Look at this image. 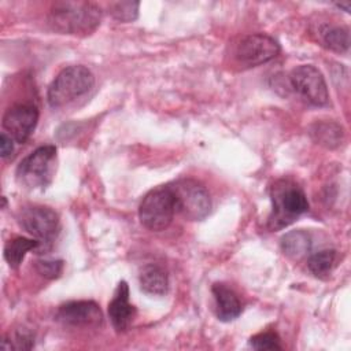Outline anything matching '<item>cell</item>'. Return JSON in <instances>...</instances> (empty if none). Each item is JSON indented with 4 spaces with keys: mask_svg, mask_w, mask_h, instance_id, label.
<instances>
[{
    "mask_svg": "<svg viewBox=\"0 0 351 351\" xmlns=\"http://www.w3.org/2000/svg\"><path fill=\"white\" fill-rule=\"evenodd\" d=\"M174 199L177 213L191 221L206 218L211 210V199L207 189L191 178L178 180L169 185Z\"/></svg>",
    "mask_w": 351,
    "mask_h": 351,
    "instance_id": "cell-6",
    "label": "cell"
},
{
    "mask_svg": "<svg viewBox=\"0 0 351 351\" xmlns=\"http://www.w3.org/2000/svg\"><path fill=\"white\" fill-rule=\"evenodd\" d=\"M250 344L255 350H281L280 337L274 332H262L250 339Z\"/></svg>",
    "mask_w": 351,
    "mask_h": 351,
    "instance_id": "cell-21",
    "label": "cell"
},
{
    "mask_svg": "<svg viewBox=\"0 0 351 351\" xmlns=\"http://www.w3.org/2000/svg\"><path fill=\"white\" fill-rule=\"evenodd\" d=\"M213 295L215 300V314L223 322L233 321L241 313V304L237 295L223 284H214Z\"/></svg>",
    "mask_w": 351,
    "mask_h": 351,
    "instance_id": "cell-13",
    "label": "cell"
},
{
    "mask_svg": "<svg viewBox=\"0 0 351 351\" xmlns=\"http://www.w3.org/2000/svg\"><path fill=\"white\" fill-rule=\"evenodd\" d=\"M100 21L101 8L92 1H56L48 14L52 29L63 34H90L97 29Z\"/></svg>",
    "mask_w": 351,
    "mask_h": 351,
    "instance_id": "cell-1",
    "label": "cell"
},
{
    "mask_svg": "<svg viewBox=\"0 0 351 351\" xmlns=\"http://www.w3.org/2000/svg\"><path fill=\"white\" fill-rule=\"evenodd\" d=\"M137 1H117L110 4V14L114 19L119 22H132L137 18L138 14Z\"/></svg>",
    "mask_w": 351,
    "mask_h": 351,
    "instance_id": "cell-20",
    "label": "cell"
},
{
    "mask_svg": "<svg viewBox=\"0 0 351 351\" xmlns=\"http://www.w3.org/2000/svg\"><path fill=\"white\" fill-rule=\"evenodd\" d=\"M56 147L41 145L21 160L16 169V181L29 189L45 188L55 169Z\"/></svg>",
    "mask_w": 351,
    "mask_h": 351,
    "instance_id": "cell-5",
    "label": "cell"
},
{
    "mask_svg": "<svg viewBox=\"0 0 351 351\" xmlns=\"http://www.w3.org/2000/svg\"><path fill=\"white\" fill-rule=\"evenodd\" d=\"M40 247V241L36 239L27 237H15L10 240L4 247V258L12 269H18L25 258V255L30 251Z\"/></svg>",
    "mask_w": 351,
    "mask_h": 351,
    "instance_id": "cell-16",
    "label": "cell"
},
{
    "mask_svg": "<svg viewBox=\"0 0 351 351\" xmlns=\"http://www.w3.org/2000/svg\"><path fill=\"white\" fill-rule=\"evenodd\" d=\"M336 5H337L339 8H344V11H350L351 1H346V3H336Z\"/></svg>",
    "mask_w": 351,
    "mask_h": 351,
    "instance_id": "cell-25",
    "label": "cell"
},
{
    "mask_svg": "<svg viewBox=\"0 0 351 351\" xmlns=\"http://www.w3.org/2000/svg\"><path fill=\"white\" fill-rule=\"evenodd\" d=\"M281 250L292 259H302L311 250V236L303 229L291 230L282 236Z\"/></svg>",
    "mask_w": 351,
    "mask_h": 351,
    "instance_id": "cell-15",
    "label": "cell"
},
{
    "mask_svg": "<svg viewBox=\"0 0 351 351\" xmlns=\"http://www.w3.org/2000/svg\"><path fill=\"white\" fill-rule=\"evenodd\" d=\"M311 136L319 144L329 148H335L341 144L343 129L340 125L335 122H321L313 128Z\"/></svg>",
    "mask_w": 351,
    "mask_h": 351,
    "instance_id": "cell-18",
    "label": "cell"
},
{
    "mask_svg": "<svg viewBox=\"0 0 351 351\" xmlns=\"http://www.w3.org/2000/svg\"><path fill=\"white\" fill-rule=\"evenodd\" d=\"M273 213L269 218L271 229H280L293 222L308 210L303 189L291 180H278L270 191Z\"/></svg>",
    "mask_w": 351,
    "mask_h": 351,
    "instance_id": "cell-2",
    "label": "cell"
},
{
    "mask_svg": "<svg viewBox=\"0 0 351 351\" xmlns=\"http://www.w3.org/2000/svg\"><path fill=\"white\" fill-rule=\"evenodd\" d=\"M56 319L70 326H96L101 324L103 315L99 306L92 300H74L62 304Z\"/></svg>",
    "mask_w": 351,
    "mask_h": 351,
    "instance_id": "cell-11",
    "label": "cell"
},
{
    "mask_svg": "<svg viewBox=\"0 0 351 351\" xmlns=\"http://www.w3.org/2000/svg\"><path fill=\"white\" fill-rule=\"evenodd\" d=\"M140 287L149 295H165L169 288L166 271L158 265H147L140 271Z\"/></svg>",
    "mask_w": 351,
    "mask_h": 351,
    "instance_id": "cell-14",
    "label": "cell"
},
{
    "mask_svg": "<svg viewBox=\"0 0 351 351\" xmlns=\"http://www.w3.org/2000/svg\"><path fill=\"white\" fill-rule=\"evenodd\" d=\"M336 262V251L335 250H322L315 254H313L308 261H307V267L308 270L315 276V277H326Z\"/></svg>",
    "mask_w": 351,
    "mask_h": 351,
    "instance_id": "cell-19",
    "label": "cell"
},
{
    "mask_svg": "<svg viewBox=\"0 0 351 351\" xmlns=\"http://www.w3.org/2000/svg\"><path fill=\"white\" fill-rule=\"evenodd\" d=\"M38 121V110L32 104H15L3 115V129L18 144H23L33 133Z\"/></svg>",
    "mask_w": 351,
    "mask_h": 351,
    "instance_id": "cell-10",
    "label": "cell"
},
{
    "mask_svg": "<svg viewBox=\"0 0 351 351\" xmlns=\"http://www.w3.org/2000/svg\"><path fill=\"white\" fill-rule=\"evenodd\" d=\"M63 269V262L62 261H37L36 262V270L38 274H41L45 278H56L60 276Z\"/></svg>",
    "mask_w": 351,
    "mask_h": 351,
    "instance_id": "cell-22",
    "label": "cell"
},
{
    "mask_svg": "<svg viewBox=\"0 0 351 351\" xmlns=\"http://www.w3.org/2000/svg\"><path fill=\"white\" fill-rule=\"evenodd\" d=\"M321 38L324 45L337 53H344L350 48V33L343 26H324L321 29Z\"/></svg>",
    "mask_w": 351,
    "mask_h": 351,
    "instance_id": "cell-17",
    "label": "cell"
},
{
    "mask_svg": "<svg viewBox=\"0 0 351 351\" xmlns=\"http://www.w3.org/2000/svg\"><path fill=\"white\" fill-rule=\"evenodd\" d=\"M19 226L40 241V247L49 244L58 234L59 217L45 206H25L16 215Z\"/></svg>",
    "mask_w": 351,
    "mask_h": 351,
    "instance_id": "cell-7",
    "label": "cell"
},
{
    "mask_svg": "<svg viewBox=\"0 0 351 351\" xmlns=\"http://www.w3.org/2000/svg\"><path fill=\"white\" fill-rule=\"evenodd\" d=\"M95 85L92 71L81 64L63 69L51 82L47 99L51 107L60 108L85 96Z\"/></svg>",
    "mask_w": 351,
    "mask_h": 351,
    "instance_id": "cell-3",
    "label": "cell"
},
{
    "mask_svg": "<svg viewBox=\"0 0 351 351\" xmlns=\"http://www.w3.org/2000/svg\"><path fill=\"white\" fill-rule=\"evenodd\" d=\"M14 151V140L7 136L4 132L0 134V155L1 158H7Z\"/></svg>",
    "mask_w": 351,
    "mask_h": 351,
    "instance_id": "cell-24",
    "label": "cell"
},
{
    "mask_svg": "<svg viewBox=\"0 0 351 351\" xmlns=\"http://www.w3.org/2000/svg\"><path fill=\"white\" fill-rule=\"evenodd\" d=\"M176 213V199L169 185L149 191L138 207L141 225L154 232L165 230L171 223Z\"/></svg>",
    "mask_w": 351,
    "mask_h": 351,
    "instance_id": "cell-4",
    "label": "cell"
},
{
    "mask_svg": "<svg viewBox=\"0 0 351 351\" xmlns=\"http://www.w3.org/2000/svg\"><path fill=\"white\" fill-rule=\"evenodd\" d=\"M10 343V350L11 348H18V350H29L33 347V336L26 332V330H19L15 333L14 340L11 341V339H5Z\"/></svg>",
    "mask_w": 351,
    "mask_h": 351,
    "instance_id": "cell-23",
    "label": "cell"
},
{
    "mask_svg": "<svg viewBox=\"0 0 351 351\" xmlns=\"http://www.w3.org/2000/svg\"><path fill=\"white\" fill-rule=\"evenodd\" d=\"M278 53V43L273 37L263 33L245 36L240 40L236 48L237 60L247 67L265 64L274 59Z\"/></svg>",
    "mask_w": 351,
    "mask_h": 351,
    "instance_id": "cell-9",
    "label": "cell"
},
{
    "mask_svg": "<svg viewBox=\"0 0 351 351\" xmlns=\"http://www.w3.org/2000/svg\"><path fill=\"white\" fill-rule=\"evenodd\" d=\"M291 85L307 103L322 107L329 101L328 86L322 73L313 64L295 67L289 75Z\"/></svg>",
    "mask_w": 351,
    "mask_h": 351,
    "instance_id": "cell-8",
    "label": "cell"
},
{
    "mask_svg": "<svg viewBox=\"0 0 351 351\" xmlns=\"http://www.w3.org/2000/svg\"><path fill=\"white\" fill-rule=\"evenodd\" d=\"M134 307L129 302V287L121 281L115 289L114 298L108 304V317L117 332H125L130 326L134 317Z\"/></svg>",
    "mask_w": 351,
    "mask_h": 351,
    "instance_id": "cell-12",
    "label": "cell"
}]
</instances>
